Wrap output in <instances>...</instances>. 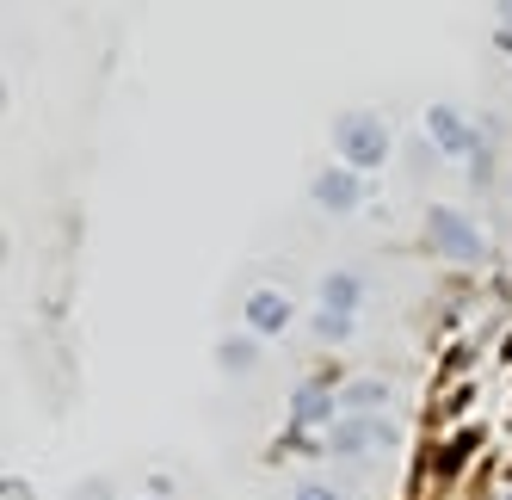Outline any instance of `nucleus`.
<instances>
[{"label":"nucleus","mask_w":512,"mask_h":500,"mask_svg":"<svg viewBox=\"0 0 512 500\" xmlns=\"http://www.w3.org/2000/svg\"><path fill=\"white\" fill-rule=\"evenodd\" d=\"M426 136H432V149H445V155H475L482 142H475V130H469V118L457 112V105H426Z\"/></svg>","instance_id":"obj_5"},{"label":"nucleus","mask_w":512,"mask_h":500,"mask_svg":"<svg viewBox=\"0 0 512 500\" xmlns=\"http://www.w3.org/2000/svg\"><path fill=\"white\" fill-rule=\"evenodd\" d=\"M377 445H395V420H389V414H346V420L334 426V451H340L346 463L371 457Z\"/></svg>","instance_id":"obj_3"},{"label":"nucleus","mask_w":512,"mask_h":500,"mask_svg":"<svg viewBox=\"0 0 512 500\" xmlns=\"http://www.w3.org/2000/svg\"><path fill=\"white\" fill-rule=\"evenodd\" d=\"M358 297H364V278H358V272H327V278H321V309L358 315Z\"/></svg>","instance_id":"obj_9"},{"label":"nucleus","mask_w":512,"mask_h":500,"mask_svg":"<svg viewBox=\"0 0 512 500\" xmlns=\"http://www.w3.org/2000/svg\"><path fill=\"white\" fill-rule=\"evenodd\" d=\"M297 500H340V494L327 488V482H303V488H297Z\"/></svg>","instance_id":"obj_12"},{"label":"nucleus","mask_w":512,"mask_h":500,"mask_svg":"<svg viewBox=\"0 0 512 500\" xmlns=\"http://www.w3.org/2000/svg\"><path fill=\"white\" fill-rule=\"evenodd\" d=\"M383 408H389V383L377 377H358L340 389V414H383Z\"/></svg>","instance_id":"obj_10"},{"label":"nucleus","mask_w":512,"mask_h":500,"mask_svg":"<svg viewBox=\"0 0 512 500\" xmlns=\"http://www.w3.org/2000/svg\"><path fill=\"white\" fill-rule=\"evenodd\" d=\"M315 340H327V346H340V340H352V328H358V315H334V309H315Z\"/></svg>","instance_id":"obj_11"},{"label":"nucleus","mask_w":512,"mask_h":500,"mask_svg":"<svg viewBox=\"0 0 512 500\" xmlns=\"http://www.w3.org/2000/svg\"><path fill=\"white\" fill-rule=\"evenodd\" d=\"M309 198L327 210V217H352V210L364 204V186H358L352 167H321L315 180H309Z\"/></svg>","instance_id":"obj_4"},{"label":"nucleus","mask_w":512,"mask_h":500,"mask_svg":"<svg viewBox=\"0 0 512 500\" xmlns=\"http://www.w3.org/2000/svg\"><path fill=\"white\" fill-rule=\"evenodd\" d=\"M7 500H31V488H25L19 476H7Z\"/></svg>","instance_id":"obj_13"},{"label":"nucleus","mask_w":512,"mask_h":500,"mask_svg":"<svg viewBox=\"0 0 512 500\" xmlns=\"http://www.w3.org/2000/svg\"><path fill=\"white\" fill-rule=\"evenodd\" d=\"M216 365H223L229 377H241V371H253V365H260V334H223V340H216Z\"/></svg>","instance_id":"obj_8"},{"label":"nucleus","mask_w":512,"mask_h":500,"mask_svg":"<svg viewBox=\"0 0 512 500\" xmlns=\"http://www.w3.org/2000/svg\"><path fill=\"white\" fill-rule=\"evenodd\" d=\"M290 315H297V303H290L284 291H272V284H260V291H247V334H284Z\"/></svg>","instance_id":"obj_6"},{"label":"nucleus","mask_w":512,"mask_h":500,"mask_svg":"<svg viewBox=\"0 0 512 500\" xmlns=\"http://www.w3.org/2000/svg\"><path fill=\"white\" fill-rule=\"evenodd\" d=\"M334 142H340V167H352V173H371L389 161V124L377 112H346L334 124Z\"/></svg>","instance_id":"obj_1"},{"label":"nucleus","mask_w":512,"mask_h":500,"mask_svg":"<svg viewBox=\"0 0 512 500\" xmlns=\"http://www.w3.org/2000/svg\"><path fill=\"white\" fill-rule=\"evenodd\" d=\"M334 414H340V396L327 383H297L290 389V420L297 426H327Z\"/></svg>","instance_id":"obj_7"},{"label":"nucleus","mask_w":512,"mask_h":500,"mask_svg":"<svg viewBox=\"0 0 512 500\" xmlns=\"http://www.w3.org/2000/svg\"><path fill=\"white\" fill-rule=\"evenodd\" d=\"M426 241L445 260H463V266H482L488 260V241H482V229H475V217H469V210H451V204H432L426 210Z\"/></svg>","instance_id":"obj_2"},{"label":"nucleus","mask_w":512,"mask_h":500,"mask_svg":"<svg viewBox=\"0 0 512 500\" xmlns=\"http://www.w3.org/2000/svg\"><path fill=\"white\" fill-rule=\"evenodd\" d=\"M494 19H506V31H512V7H500V13H494Z\"/></svg>","instance_id":"obj_14"}]
</instances>
